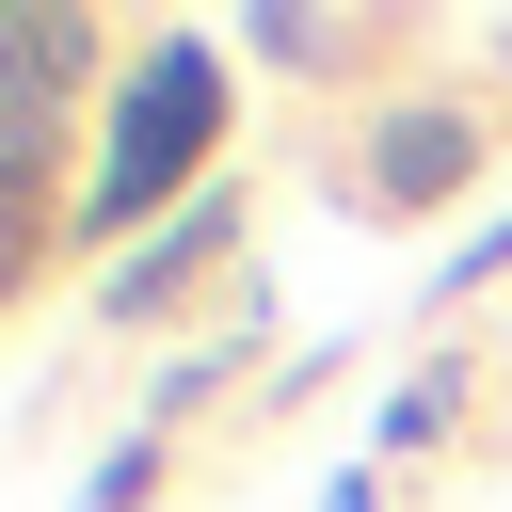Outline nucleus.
I'll return each mask as SVG.
<instances>
[{
    "mask_svg": "<svg viewBox=\"0 0 512 512\" xmlns=\"http://www.w3.org/2000/svg\"><path fill=\"white\" fill-rule=\"evenodd\" d=\"M80 64H96V32H80V16H0V80H16V96H64Z\"/></svg>",
    "mask_w": 512,
    "mask_h": 512,
    "instance_id": "4",
    "label": "nucleus"
},
{
    "mask_svg": "<svg viewBox=\"0 0 512 512\" xmlns=\"http://www.w3.org/2000/svg\"><path fill=\"white\" fill-rule=\"evenodd\" d=\"M208 128H224V80H208V48H160L144 80H128V112H112V160H96V208L80 224H144L192 160H208Z\"/></svg>",
    "mask_w": 512,
    "mask_h": 512,
    "instance_id": "1",
    "label": "nucleus"
},
{
    "mask_svg": "<svg viewBox=\"0 0 512 512\" xmlns=\"http://www.w3.org/2000/svg\"><path fill=\"white\" fill-rule=\"evenodd\" d=\"M208 256H224V208H176V224H160V240H144V256L112 272V320H160V304H176V288H192Z\"/></svg>",
    "mask_w": 512,
    "mask_h": 512,
    "instance_id": "2",
    "label": "nucleus"
},
{
    "mask_svg": "<svg viewBox=\"0 0 512 512\" xmlns=\"http://www.w3.org/2000/svg\"><path fill=\"white\" fill-rule=\"evenodd\" d=\"M464 160H480V144H464V112H400V128H384V160H368V176H384V208H432V192H448V176H464Z\"/></svg>",
    "mask_w": 512,
    "mask_h": 512,
    "instance_id": "3",
    "label": "nucleus"
}]
</instances>
